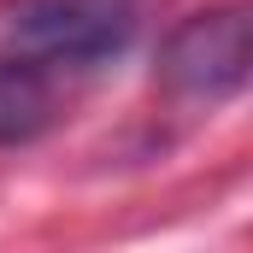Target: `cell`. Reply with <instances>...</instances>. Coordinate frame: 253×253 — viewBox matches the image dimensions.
I'll return each instance as SVG.
<instances>
[{
  "label": "cell",
  "mask_w": 253,
  "mask_h": 253,
  "mask_svg": "<svg viewBox=\"0 0 253 253\" xmlns=\"http://www.w3.org/2000/svg\"><path fill=\"white\" fill-rule=\"evenodd\" d=\"M135 36V0H6L0 53L42 71H83L124 53Z\"/></svg>",
  "instance_id": "cell-1"
},
{
  "label": "cell",
  "mask_w": 253,
  "mask_h": 253,
  "mask_svg": "<svg viewBox=\"0 0 253 253\" xmlns=\"http://www.w3.org/2000/svg\"><path fill=\"white\" fill-rule=\"evenodd\" d=\"M248 71H253V12L248 0H224V6L189 12L159 42L153 83L183 106H218L248 88Z\"/></svg>",
  "instance_id": "cell-2"
},
{
  "label": "cell",
  "mask_w": 253,
  "mask_h": 253,
  "mask_svg": "<svg viewBox=\"0 0 253 253\" xmlns=\"http://www.w3.org/2000/svg\"><path fill=\"white\" fill-rule=\"evenodd\" d=\"M47 124H53V88H47V71L0 53V147L36 141Z\"/></svg>",
  "instance_id": "cell-3"
}]
</instances>
